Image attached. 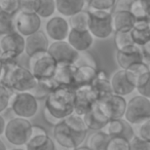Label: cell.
Instances as JSON below:
<instances>
[{"label": "cell", "instance_id": "cell-29", "mask_svg": "<svg viewBox=\"0 0 150 150\" xmlns=\"http://www.w3.org/2000/svg\"><path fill=\"white\" fill-rule=\"evenodd\" d=\"M150 0H134L129 13L136 20H149Z\"/></svg>", "mask_w": 150, "mask_h": 150}, {"label": "cell", "instance_id": "cell-17", "mask_svg": "<svg viewBox=\"0 0 150 150\" xmlns=\"http://www.w3.org/2000/svg\"><path fill=\"white\" fill-rule=\"evenodd\" d=\"M48 45L50 42L47 36L40 30L25 38V52L29 57L34 56L38 52H47Z\"/></svg>", "mask_w": 150, "mask_h": 150}, {"label": "cell", "instance_id": "cell-48", "mask_svg": "<svg viewBox=\"0 0 150 150\" xmlns=\"http://www.w3.org/2000/svg\"><path fill=\"white\" fill-rule=\"evenodd\" d=\"M5 125H6V122H5V119L3 118L2 115H0V136L3 135V133H4Z\"/></svg>", "mask_w": 150, "mask_h": 150}, {"label": "cell", "instance_id": "cell-11", "mask_svg": "<svg viewBox=\"0 0 150 150\" xmlns=\"http://www.w3.org/2000/svg\"><path fill=\"white\" fill-rule=\"evenodd\" d=\"M41 27V18L35 13L18 11L15 15L16 31L24 37L35 33Z\"/></svg>", "mask_w": 150, "mask_h": 150}, {"label": "cell", "instance_id": "cell-15", "mask_svg": "<svg viewBox=\"0 0 150 150\" xmlns=\"http://www.w3.org/2000/svg\"><path fill=\"white\" fill-rule=\"evenodd\" d=\"M66 39L67 42L78 52L88 50L94 43V37L88 30L80 31V30L70 29Z\"/></svg>", "mask_w": 150, "mask_h": 150}, {"label": "cell", "instance_id": "cell-3", "mask_svg": "<svg viewBox=\"0 0 150 150\" xmlns=\"http://www.w3.org/2000/svg\"><path fill=\"white\" fill-rule=\"evenodd\" d=\"M44 108L60 120L72 114L74 112V88L59 86L45 98Z\"/></svg>", "mask_w": 150, "mask_h": 150}, {"label": "cell", "instance_id": "cell-37", "mask_svg": "<svg viewBox=\"0 0 150 150\" xmlns=\"http://www.w3.org/2000/svg\"><path fill=\"white\" fill-rule=\"evenodd\" d=\"M105 150H129V141L125 137H110Z\"/></svg>", "mask_w": 150, "mask_h": 150}, {"label": "cell", "instance_id": "cell-42", "mask_svg": "<svg viewBox=\"0 0 150 150\" xmlns=\"http://www.w3.org/2000/svg\"><path fill=\"white\" fill-rule=\"evenodd\" d=\"M0 11L16 15L19 11V0H0Z\"/></svg>", "mask_w": 150, "mask_h": 150}, {"label": "cell", "instance_id": "cell-30", "mask_svg": "<svg viewBox=\"0 0 150 150\" xmlns=\"http://www.w3.org/2000/svg\"><path fill=\"white\" fill-rule=\"evenodd\" d=\"M68 24H69L70 29L80 30V31H82V30H88V11L82 9V11L72 15L71 17H69Z\"/></svg>", "mask_w": 150, "mask_h": 150}, {"label": "cell", "instance_id": "cell-52", "mask_svg": "<svg viewBox=\"0 0 150 150\" xmlns=\"http://www.w3.org/2000/svg\"><path fill=\"white\" fill-rule=\"evenodd\" d=\"M11 150H25V149H22V148H13V149H11Z\"/></svg>", "mask_w": 150, "mask_h": 150}, {"label": "cell", "instance_id": "cell-49", "mask_svg": "<svg viewBox=\"0 0 150 150\" xmlns=\"http://www.w3.org/2000/svg\"><path fill=\"white\" fill-rule=\"evenodd\" d=\"M73 150H92L88 146H78V147H75Z\"/></svg>", "mask_w": 150, "mask_h": 150}, {"label": "cell", "instance_id": "cell-22", "mask_svg": "<svg viewBox=\"0 0 150 150\" xmlns=\"http://www.w3.org/2000/svg\"><path fill=\"white\" fill-rule=\"evenodd\" d=\"M134 44L142 46L150 42L149 20H136L135 25L129 31Z\"/></svg>", "mask_w": 150, "mask_h": 150}, {"label": "cell", "instance_id": "cell-39", "mask_svg": "<svg viewBox=\"0 0 150 150\" xmlns=\"http://www.w3.org/2000/svg\"><path fill=\"white\" fill-rule=\"evenodd\" d=\"M74 65L76 67L86 65V66H92V67H95V68L99 69L96 59L94 58L93 54L88 52V50H86V52H81L78 54V58H77V60H76V62L74 63Z\"/></svg>", "mask_w": 150, "mask_h": 150}, {"label": "cell", "instance_id": "cell-34", "mask_svg": "<svg viewBox=\"0 0 150 150\" xmlns=\"http://www.w3.org/2000/svg\"><path fill=\"white\" fill-rule=\"evenodd\" d=\"M13 31H16L15 15L0 11V35L8 34Z\"/></svg>", "mask_w": 150, "mask_h": 150}, {"label": "cell", "instance_id": "cell-12", "mask_svg": "<svg viewBox=\"0 0 150 150\" xmlns=\"http://www.w3.org/2000/svg\"><path fill=\"white\" fill-rule=\"evenodd\" d=\"M47 52L58 64H74L79 54L66 40L54 41L48 45Z\"/></svg>", "mask_w": 150, "mask_h": 150}, {"label": "cell", "instance_id": "cell-38", "mask_svg": "<svg viewBox=\"0 0 150 150\" xmlns=\"http://www.w3.org/2000/svg\"><path fill=\"white\" fill-rule=\"evenodd\" d=\"M114 43L116 46V50H122L127 46H131L134 44L132 40L129 32H115L114 35Z\"/></svg>", "mask_w": 150, "mask_h": 150}, {"label": "cell", "instance_id": "cell-31", "mask_svg": "<svg viewBox=\"0 0 150 150\" xmlns=\"http://www.w3.org/2000/svg\"><path fill=\"white\" fill-rule=\"evenodd\" d=\"M109 138L110 137L103 131H97L88 138V146L92 150H105Z\"/></svg>", "mask_w": 150, "mask_h": 150}, {"label": "cell", "instance_id": "cell-36", "mask_svg": "<svg viewBox=\"0 0 150 150\" xmlns=\"http://www.w3.org/2000/svg\"><path fill=\"white\" fill-rule=\"evenodd\" d=\"M116 0H86L88 11H110L113 9Z\"/></svg>", "mask_w": 150, "mask_h": 150}, {"label": "cell", "instance_id": "cell-45", "mask_svg": "<svg viewBox=\"0 0 150 150\" xmlns=\"http://www.w3.org/2000/svg\"><path fill=\"white\" fill-rule=\"evenodd\" d=\"M134 0H116V2L114 4V11H129L131 5L133 3Z\"/></svg>", "mask_w": 150, "mask_h": 150}, {"label": "cell", "instance_id": "cell-5", "mask_svg": "<svg viewBox=\"0 0 150 150\" xmlns=\"http://www.w3.org/2000/svg\"><path fill=\"white\" fill-rule=\"evenodd\" d=\"M1 56L2 63L17 61L23 52H25V37L17 31L1 35L0 37Z\"/></svg>", "mask_w": 150, "mask_h": 150}, {"label": "cell", "instance_id": "cell-9", "mask_svg": "<svg viewBox=\"0 0 150 150\" xmlns=\"http://www.w3.org/2000/svg\"><path fill=\"white\" fill-rule=\"evenodd\" d=\"M11 110L18 117L31 118L38 111V102L29 92L13 94L9 101Z\"/></svg>", "mask_w": 150, "mask_h": 150}, {"label": "cell", "instance_id": "cell-51", "mask_svg": "<svg viewBox=\"0 0 150 150\" xmlns=\"http://www.w3.org/2000/svg\"><path fill=\"white\" fill-rule=\"evenodd\" d=\"M2 73H3V63H2V61L0 60V79H1Z\"/></svg>", "mask_w": 150, "mask_h": 150}, {"label": "cell", "instance_id": "cell-35", "mask_svg": "<svg viewBox=\"0 0 150 150\" xmlns=\"http://www.w3.org/2000/svg\"><path fill=\"white\" fill-rule=\"evenodd\" d=\"M56 11V3L54 0H39L38 8L36 13L41 19H47L50 18Z\"/></svg>", "mask_w": 150, "mask_h": 150}, {"label": "cell", "instance_id": "cell-1", "mask_svg": "<svg viewBox=\"0 0 150 150\" xmlns=\"http://www.w3.org/2000/svg\"><path fill=\"white\" fill-rule=\"evenodd\" d=\"M88 129L82 116L72 113L54 125V137L59 145L74 149L86 140Z\"/></svg>", "mask_w": 150, "mask_h": 150}, {"label": "cell", "instance_id": "cell-47", "mask_svg": "<svg viewBox=\"0 0 150 150\" xmlns=\"http://www.w3.org/2000/svg\"><path fill=\"white\" fill-rule=\"evenodd\" d=\"M46 131L40 125H32L31 129V137H34V136H39V135H46ZM30 137V138H31Z\"/></svg>", "mask_w": 150, "mask_h": 150}, {"label": "cell", "instance_id": "cell-4", "mask_svg": "<svg viewBox=\"0 0 150 150\" xmlns=\"http://www.w3.org/2000/svg\"><path fill=\"white\" fill-rule=\"evenodd\" d=\"M88 27L93 37L99 39H106L113 34L112 13L104 11H88Z\"/></svg>", "mask_w": 150, "mask_h": 150}, {"label": "cell", "instance_id": "cell-14", "mask_svg": "<svg viewBox=\"0 0 150 150\" xmlns=\"http://www.w3.org/2000/svg\"><path fill=\"white\" fill-rule=\"evenodd\" d=\"M110 119L122 118L127 109V101L123 97L112 94L102 101H98Z\"/></svg>", "mask_w": 150, "mask_h": 150}, {"label": "cell", "instance_id": "cell-8", "mask_svg": "<svg viewBox=\"0 0 150 150\" xmlns=\"http://www.w3.org/2000/svg\"><path fill=\"white\" fill-rule=\"evenodd\" d=\"M58 66V63L54 60L47 52H38L30 57L29 70L32 72L36 79L54 77V71Z\"/></svg>", "mask_w": 150, "mask_h": 150}, {"label": "cell", "instance_id": "cell-26", "mask_svg": "<svg viewBox=\"0 0 150 150\" xmlns=\"http://www.w3.org/2000/svg\"><path fill=\"white\" fill-rule=\"evenodd\" d=\"M56 11L64 17H71L84 9L86 0H54Z\"/></svg>", "mask_w": 150, "mask_h": 150}, {"label": "cell", "instance_id": "cell-40", "mask_svg": "<svg viewBox=\"0 0 150 150\" xmlns=\"http://www.w3.org/2000/svg\"><path fill=\"white\" fill-rule=\"evenodd\" d=\"M13 95V92L0 83V113L5 111L9 106V101L11 96Z\"/></svg>", "mask_w": 150, "mask_h": 150}, {"label": "cell", "instance_id": "cell-25", "mask_svg": "<svg viewBox=\"0 0 150 150\" xmlns=\"http://www.w3.org/2000/svg\"><path fill=\"white\" fill-rule=\"evenodd\" d=\"M99 69L95 68L92 66H78L76 68L74 74V83H73V88H76L78 86H90L92 81L97 76V72Z\"/></svg>", "mask_w": 150, "mask_h": 150}, {"label": "cell", "instance_id": "cell-20", "mask_svg": "<svg viewBox=\"0 0 150 150\" xmlns=\"http://www.w3.org/2000/svg\"><path fill=\"white\" fill-rule=\"evenodd\" d=\"M110 83L113 94L121 97L127 96L135 91V86L127 78L125 69L118 70L113 74V76L111 77Z\"/></svg>", "mask_w": 150, "mask_h": 150}, {"label": "cell", "instance_id": "cell-13", "mask_svg": "<svg viewBox=\"0 0 150 150\" xmlns=\"http://www.w3.org/2000/svg\"><path fill=\"white\" fill-rule=\"evenodd\" d=\"M86 125L92 131H102L103 127L108 123L110 118L106 114L104 108L99 102H97L86 114L82 116Z\"/></svg>", "mask_w": 150, "mask_h": 150}, {"label": "cell", "instance_id": "cell-46", "mask_svg": "<svg viewBox=\"0 0 150 150\" xmlns=\"http://www.w3.org/2000/svg\"><path fill=\"white\" fill-rule=\"evenodd\" d=\"M43 116H44V118H45V120L47 121L50 125H56L57 123L60 121V119L57 118V117H54L52 114H50L46 108L43 109ZM61 120H62V119H61Z\"/></svg>", "mask_w": 150, "mask_h": 150}, {"label": "cell", "instance_id": "cell-27", "mask_svg": "<svg viewBox=\"0 0 150 150\" xmlns=\"http://www.w3.org/2000/svg\"><path fill=\"white\" fill-rule=\"evenodd\" d=\"M58 86L59 84L57 83V81L52 77L37 79L35 86L29 93L32 94V96H34L36 100H43Z\"/></svg>", "mask_w": 150, "mask_h": 150}, {"label": "cell", "instance_id": "cell-43", "mask_svg": "<svg viewBox=\"0 0 150 150\" xmlns=\"http://www.w3.org/2000/svg\"><path fill=\"white\" fill-rule=\"evenodd\" d=\"M129 150H150V141L134 136L129 140Z\"/></svg>", "mask_w": 150, "mask_h": 150}, {"label": "cell", "instance_id": "cell-41", "mask_svg": "<svg viewBox=\"0 0 150 150\" xmlns=\"http://www.w3.org/2000/svg\"><path fill=\"white\" fill-rule=\"evenodd\" d=\"M134 129V136L141 138L143 140L150 141V119L146 120L145 122L137 125Z\"/></svg>", "mask_w": 150, "mask_h": 150}, {"label": "cell", "instance_id": "cell-18", "mask_svg": "<svg viewBox=\"0 0 150 150\" xmlns=\"http://www.w3.org/2000/svg\"><path fill=\"white\" fill-rule=\"evenodd\" d=\"M104 133H106L109 137H115L120 136L125 137L127 140H131L134 137V129L132 125H129L125 119H110L106 125L102 129Z\"/></svg>", "mask_w": 150, "mask_h": 150}, {"label": "cell", "instance_id": "cell-44", "mask_svg": "<svg viewBox=\"0 0 150 150\" xmlns=\"http://www.w3.org/2000/svg\"><path fill=\"white\" fill-rule=\"evenodd\" d=\"M39 0H19V11L24 13H35Z\"/></svg>", "mask_w": 150, "mask_h": 150}, {"label": "cell", "instance_id": "cell-33", "mask_svg": "<svg viewBox=\"0 0 150 150\" xmlns=\"http://www.w3.org/2000/svg\"><path fill=\"white\" fill-rule=\"evenodd\" d=\"M135 90L138 91L140 96L150 98V72H146L138 77L135 83Z\"/></svg>", "mask_w": 150, "mask_h": 150}, {"label": "cell", "instance_id": "cell-50", "mask_svg": "<svg viewBox=\"0 0 150 150\" xmlns=\"http://www.w3.org/2000/svg\"><path fill=\"white\" fill-rule=\"evenodd\" d=\"M0 150H7L6 146H5V144L2 142V140H0Z\"/></svg>", "mask_w": 150, "mask_h": 150}, {"label": "cell", "instance_id": "cell-24", "mask_svg": "<svg viewBox=\"0 0 150 150\" xmlns=\"http://www.w3.org/2000/svg\"><path fill=\"white\" fill-rule=\"evenodd\" d=\"M136 19L129 11H119L112 13V25L114 32H129L135 25Z\"/></svg>", "mask_w": 150, "mask_h": 150}, {"label": "cell", "instance_id": "cell-2", "mask_svg": "<svg viewBox=\"0 0 150 150\" xmlns=\"http://www.w3.org/2000/svg\"><path fill=\"white\" fill-rule=\"evenodd\" d=\"M36 79L29 69L25 68L18 61L3 63V73L0 83L13 92H30L35 86Z\"/></svg>", "mask_w": 150, "mask_h": 150}, {"label": "cell", "instance_id": "cell-53", "mask_svg": "<svg viewBox=\"0 0 150 150\" xmlns=\"http://www.w3.org/2000/svg\"><path fill=\"white\" fill-rule=\"evenodd\" d=\"M1 52H1V48H0V56H1Z\"/></svg>", "mask_w": 150, "mask_h": 150}, {"label": "cell", "instance_id": "cell-19", "mask_svg": "<svg viewBox=\"0 0 150 150\" xmlns=\"http://www.w3.org/2000/svg\"><path fill=\"white\" fill-rule=\"evenodd\" d=\"M116 61L121 69H127L135 63L144 62L140 46L136 44L116 50Z\"/></svg>", "mask_w": 150, "mask_h": 150}, {"label": "cell", "instance_id": "cell-23", "mask_svg": "<svg viewBox=\"0 0 150 150\" xmlns=\"http://www.w3.org/2000/svg\"><path fill=\"white\" fill-rule=\"evenodd\" d=\"M76 68L77 67L74 64H58L52 78L56 80L59 86L73 88L74 74Z\"/></svg>", "mask_w": 150, "mask_h": 150}, {"label": "cell", "instance_id": "cell-10", "mask_svg": "<svg viewBox=\"0 0 150 150\" xmlns=\"http://www.w3.org/2000/svg\"><path fill=\"white\" fill-rule=\"evenodd\" d=\"M97 102H98L97 97L91 84L74 88V112L73 113L79 116H83Z\"/></svg>", "mask_w": 150, "mask_h": 150}, {"label": "cell", "instance_id": "cell-16", "mask_svg": "<svg viewBox=\"0 0 150 150\" xmlns=\"http://www.w3.org/2000/svg\"><path fill=\"white\" fill-rule=\"evenodd\" d=\"M69 30L70 27H69L68 21L63 17L50 18L45 25L46 35L52 38L54 41L66 40Z\"/></svg>", "mask_w": 150, "mask_h": 150}, {"label": "cell", "instance_id": "cell-32", "mask_svg": "<svg viewBox=\"0 0 150 150\" xmlns=\"http://www.w3.org/2000/svg\"><path fill=\"white\" fill-rule=\"evenodd\" d=\"M125 70V73H127V78L129 79V81L135 86L136 80L138 79L139 76H141L142 74L146 72H149V66H148L147 63L145 62H138L135 63V64L131 65L129 67H127Z\"/></svg>", "mask_w": 150, "mask_h": 150}, {"label": "cell", "instance_id": "cell-21", "mask_svg": "<svg viewBox=\"0 0 150 150\" xmlns=\"http://www.w3.org/2000/svg\"><path fill=\"white\" fill-rule=\"evenodd\" d=\"M91 86L96 95L97 101H102L113 94L110 80H109L106 72L100 70V69L97 72V76L95 77V79L91 83Z\"/></svg>", "mask_w": 150, "mask_h": 150}, {"label": "cell", "instance_id": "cell-7", "mask_svg": "<svg viewBox=\"0 0 150 150\" xmlns=\"http://www.w3.org/2000/svg\"><path fill=\"white\" fill-rule=\"evenodd\" d=\"M125 120L132 125H137L150 119V100L143 96H135L127 102Z\"/></svg>", "mask_w": 150, "mask_h": 150}, {"label": "cell", "instance_id": "cell-6", "mask_svg": "<svg viewBox=\"0 0 150 150\" xmlns=\"http://www.w3.org/2000/svg\"><path fill=\"white\" fill-rule=\"evenodd\" d=\"M32 125L27 118H17L11 119L5 125L4 135L7 141L16 146L26 145L28 140L31 137Z\"/></svg>", "mask_w": 150, "mask_h": 150}, {"label": "cell", "instance_id": "cell-28", "mask_svg": "<svg viewBox=\"0 0 150 150\" xmlns=\"http://www.w3.org/2000/svg\"><path fill=\"white\" fill-rule=\"evenodd\" d=\"M26 150H56L54 141L46 135L31 137L26 143Z\"/></svg>", "mask_w": 150, "mask_h": 150}]
</instances>
